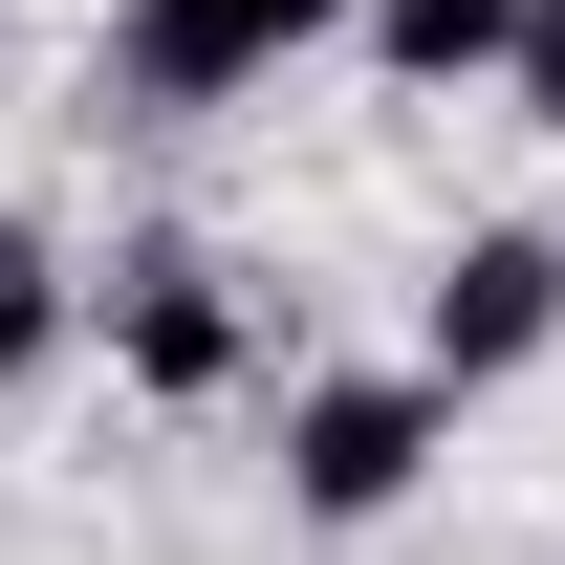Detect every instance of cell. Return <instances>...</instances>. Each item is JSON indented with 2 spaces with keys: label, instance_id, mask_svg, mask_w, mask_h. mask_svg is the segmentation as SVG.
Returning <instances> with one entry per match:
<instances>
[{
  "label": "cell",
  "instance_id": "6da1fadb",
  "mask_svg": "<svg viewBox=\"0 0 565 565\" xmlns=\"http://www.w3.org/2000/svg\"><path fill=\"white\" fill-rule=\"evenodd\" d=\"M305 44H349V0H109L87 109H239V87H282Z\"/></svg>",
  "mask_w": 565,
  "mask_h": 565
},
{
  "label": "cell",
  "instance_id": "7a4b0ae2",
  "mask_svg": "<svg viewBox=\"0 0 565 565\" xmlns=\"http://www.w3.org/2000/svg\"><path fill=\"white\" fill-rule=\"evenodd\" d=\"M66 327H109V370H131L152 414H196V392H239V282H217V239H109V262L66 282Z\"/></svg>",
  "mask_w": 565,
  "mask_h": 565
},
{
  "label": "cell",
  "instance_id": "3957f363",
  "mask_svg": "<svg viewBox=\"0 0 565 565\" xmlns=\"http://www.w3.org/2000/svg\"><path fill=\"white\" fill-rule=\"evenodd\" d=\"M435 457H457V392H414V370H305L282 392V500L305 522H392Z\"/></svg>",
  "mask_w": 565,
  "mask_h": 565
},
{
  "label": "cell",
  "instance_id": "277c9868",
  "mask_svg": "<svg viewBox=\"0 0 565 565\" xmlns=\"http://www.w3.org/2000/svg\"><path fill=\"white\" fill-rule=\"evenodd\" d=\"M544 349H565V239L544 217H479L414 282V392H500V370H544Z\"/></svg>",
  "mask_w": 565,
  "mask_h": 565
},
{
  "label": "cell",
  "instance_id": "5b68a950",
  "mask_svg": "<svg viewBox=\"0 0 565 565\" xmlns=\"http://www.w3.org/2000/svg\"><path fill=\"white\" fill-rule=\"evenodd\" d=\"M500 22H522V0H349V44L392 87H500Z\"/></svg>",
  "mask_w": 565,
  "mask_h": 565
},
{
  "label": "cell",
  "instance_id": "8992f818",
  "mask_svg": "<svg viewBox=\"0 0 565 565\" xmlns=\"http://www.w3.org/2000/svg\"><path fill=\"white\" fill-rule=\"evenodd\" d=\"M44 349H66V239L0 196V392H44Z\"/></svg>",
  "mask_w": 565,
  "mask_h": 565
},
{
  "label": "cell",
  "instance_id": "52a82bcc",
  "mask_svg": "<svg viewBox=\"0 0 565 565\" xmlns=\"http://www.w3.org/2000/svg\"><path fill=\"white\" fill-rule=\"evenodd\" d=\"M500 109H522V131H565V0H522V22H500Z\"/></svg>",
  "mask_w": 565,
  "mask_h": 565
}]
</instances>
